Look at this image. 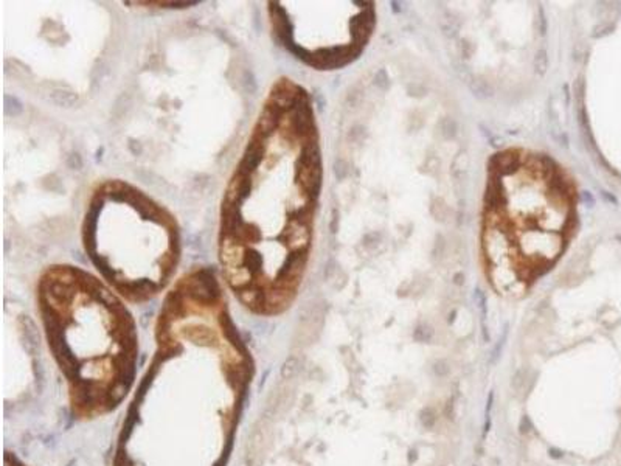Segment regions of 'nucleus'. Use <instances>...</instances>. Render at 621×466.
<instances>
[{
    "label": "nucleus",
    "instance_id": "nucleus-1",
    "mask_svg": "<svg viewBox=\"0 0 621 466\" xmlns=\"http://www.w3.org/2000/svg\"><path fill=\"white\" fill-rule=\"evenodd\" d=\"M253 375L221 275L209 266L180 274L162 299L114 466H227Z\"/></svg>",
    "mask_w": 621,
    "mask_h": 466
},
{
    "label": "nucleus",
    "instance_id": "nucleus-2",
    "mask_svg": "<svg viewBox=\"0 0 621 466\" xmlns=\"http://www.w3.org/2000/svg\"><path fill=\"white\" fill-rule=\"evenodd\" d=\"M323 179L309 92L289 77L269 86L232 168L218 212L219 275L256 317L295 302L311 259Z\"/></svg>",
    "mask_w": 621,
    "mask_h": 466
},
{
    "label": "nucleus",
    "instance_id": "nucleus-3",
    "mask_svg": "<svg viewBox=\"0 0 621 466\" xmlns=\"http://www.w3.org/2000/svg\"><path fill=\"white\" fill-rule=\"evenodd\" d=\"M34 302L72 415L92 421L120 407L139 364V328L127 302L97 274L70 263L41 271Z\"/></svg>",
    "mask_w": 621,
    "mask_h": 466
},
{
    "label": "nucleus",
    "instance_id": "nucleus-4",
    "mask_svg": "<svg viewBox=\"0 0 621 466\" xmlns=\"http://www.w3.org/2000/svg\"><path fill=\"white\" fill-rule=\"evenodd\" d=\"M81 246L97 275L127 303L165 295L179 277L183 244L176 215L124 179H103L92 187Z\"/></svg>",
    "mask_w": 621,
    "mask_h": 466
},
{
    "label": "nucleus",
    "instance_id": "nucleus-5",
    "mask_svg": "<svg viewBox=\"0 0 621 466\" xmlns=\"http://www.w3.org/2000/svg\"><path fill=\"white\" fill-rule=\"evenodd\" d=\"M272 39L317 70L340 69L370 38L373 10L361 2H267Z\"/></svg>",
    "mask_w": 621,
    "mask_h": 466
},
{
    "label": "nucleus",
    "instance_id": "nucleus-6",
    "mask_svg": "<svg viewBox=\"0 0 621 466\" xmlns=\"http://www.w3.org/2000/svg\"><path fill=\"white\" fill-rule=\"evenodd\" d=\"M435 421H437V417H435V412H434L432 409L423 411V414H421V423H423L426 427H434Z\"/></svg>",
    "mask_w": 621,
    "mask_h": 466
},
{
    "label": "nucleus",
    "instance_id": "nucleus-7",
    "mask_svg": "<svg viewBox=\"0 0 621 466\" xmlns=\"http://www.w3.org/2000/svg\"><path fill=\"white\" fill-rule=\"evenodd\" d=\"M434 371H435V375L437 376H447V373H449V365H447V362H444V361H440V362H437L435 365H434Z\"/></svg>",
    "mask_w": 621,
    "mask_h": 466
},
{
    "label": "nucleus",
    "instance_id": "nucleus-8",
    "mask_svg": "<svg viewBox=\"0 0 621 466\" xmlns=\"http://www.w3.org/2000/svg\"><path fill=\"white\" fill-rule=\"evenodd\" d=\"M531 429H533V426H531L530 418H528V417H523V418H522V423H520V434H522V435H528V434L531 432Z\"/></svg>",
    "mask_w": 621,
    "mask_h": 466
}]
</instances>
